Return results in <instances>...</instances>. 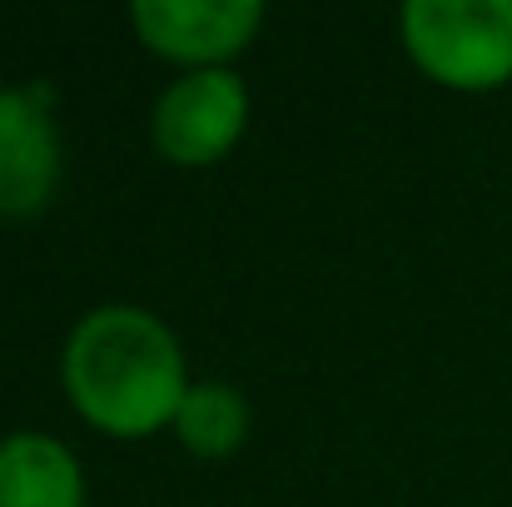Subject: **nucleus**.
Masks as SVG:
<instances>
[{"label":"nucleus","instance_id":"4","mask_svg":"<svg viewBox=\"0 0 512 507\" xmlns=\"http://www.w3.org/2000/svg\"><path fill=\"white\" fill-rule=\"evenodd\" d=\"M130 25L155 55L194 70H214L219 60L239 55L259 35L264 5L259 0H135Z\"/></svg>","mask_w":512,"mask_h":507},{"label":"nucleus","instance_id":"1","mask_svg":"<svg viewBox=\"0 0 512 507\" xmlns=\"http://www.w3.org/2000/svg\"><path fill=\"white\" fill-rule=\"evenodd\" d=\"M65 393L90 428L145 438L174 423L189 393L179 338L135 304L90 309L65 343Z\"/></svg>","mask_w":512,"mask_h":507},{"label":"nucleus","instance_id":"5","mask_svg":"<svg viewBox=\"0 0 512 507\" xmlns=\"http://www.w3.org/2000/svg\"><path fill=\"white\" fill-rule=\"evenodd\" d=\"M60 179V135L50 120V90H0V214L25 219L50 204Z\"/></svg>","mask_w":512,"mask_h":507},{"label":"nucleus","instance_id":"6","mask_svg":"<svg viewBox=\"0 0 512 507\" xmlns=\"http://www.w3.org/2000/svg\"><path fill=\"white\" fill-rule=\"evenodd\" d=\"M85 483L65 443L45 433H10L0 443V507H80Z\"/></svg>","mask_w":512,"mask_h":507},{"label":"nucleus","instance_id":"2","mask_svg":"<svg viewBox=\"0 0 512 507\" xmlns=\"http://www.w3.org/2000/svg\"><path fill=\"white\" fill-rule=\"evenodd\" d=\"M403 45L448 90H498L512 80V0H408Z\"/></svg>","mask_w":512,"mask_h":507},{"label":"nucleus","instance_id":"3","mask_svg":"<svg viewBox=\"0 0 512 507\" xmlns=\"http://www.w3.org/2000/svg\"><path fill=\"white\" fill-rule=\"evenodd\" d=\"M249 120V90L234 70L214 65V70H189L179 75L170 90L155 100V150L170 165L199 169L214 165L234 150V140L244 135Z\"/></svg>","mask_w":512,"mask_h":507},{"label":"nucleus","instance_id":"7","mask_svg":"<svg viewBox=\"0 0 512 507\" xmlns=\"http://www.w3.org/2000/svg\"><path fill=\"white\" fill-rule=\"evenodd\" d=\"M174 433L194 458H229L244 433H249V408L244 393L229 383H189L179 413H174Z\"/></svg>","mask_w":512,"mask_h":507}]
</instances>
